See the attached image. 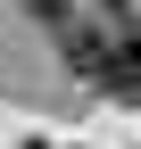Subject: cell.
<instances>
[{
  "instance_id": "6da1fadb",
  "label": "cell",
  "mask_w": 141,
  "mask_h": 149,
  "mask_svg": "<svg viewBox=\"0 0 141 149\" xmlns=\"http://www.w3.org/2000/svg\"><path fill=\"white\" fill-rule=\"evenodd\" d=\"M66 66H75L83 83H108V66H116V33H108V25H66Z\"/></svg>"
},
{
  "instance_id": "7a4b0ae2",
  "label": "cell",
  "mask_w": 141,
  "mask_h": 149,
  "mask_svg": "<svg viewBox=\"0 0 141 149\" xmlns=\"http://www.w3.org/2000/svg\"><path fill=\"white\" fill-rule=\"evenodd\" d=\"M108 91L141 108V25H116V66H108Z\"/></svg>"
},
{
  "instance_id": "3957f363",
  "label": "cell",
  "mask_w": 141,
  "mask_h": 149,
  "mask_svg": "<svg viewBox=\"0 0 141 149\" xmlns=\"http://www.w3.org/2000/svg\"><path fill=\"white\" fill-rule=\"evenodd\" d=\"M33 17L42 25H66V0H33Z\"/></svg>"
},
{
  "instance_id": "277c9868",
  "label": "cell",
  "mask_w": 141,
  "mask_h": 149,
  "mask_svg": "<svg viewBox=\"0 0 141 149\" xmlns=\"http://www.w3.org/2000/svg\"><path fill=\"white\" fill-rule=\"evenodd\" d=\"M25 149H50V141H25Z\"/></svg>"
}]
</instances>
